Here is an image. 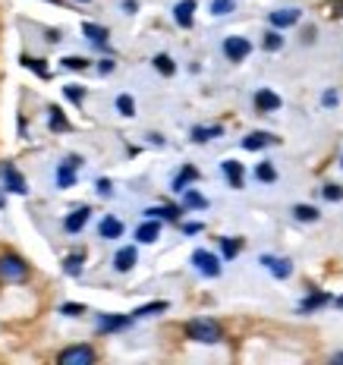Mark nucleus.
I'll use <instances>...</instances> for the list:
<instances>
[{
  "label": "nucleus",
  "mask_w": 343,
  "mask_h": 365,
  "mask_svg": "<svg viewBox=\"0 0 343 365\" xmlns=\"http://www.w3.org/2000/svg\"><path fill=\"white\" fill-rule=\"evenodd\" d=\"M183 334L195 344H220L224 340V328L215 322V318H193V322L183 324Z\"/></svg>",
  "instance_id": "f257e3e1"
},
{
  "label": "nucleus",
  "mask_w": 343,
  "mask_h": 365,
  "mask_svg": "<svg viewBox=\"0 0 343 365\" xmlns=\"http://www.w3.org/2000/svg\"><path fill=\"white\" fill-rule=\"evenodd\" d=\"M0 277H4L6 284H22V280L29 277V264H26V258H19L16 252L0 255Z\"/></svg>",
  "instance_id": "f03ea898"
},
{
  "label": "nucleus",
  "mask_w": 343,
  "mask_h": 365,
  "mask_svg": "<svg viewBox=\"0 0 343 365\" xmlns=\"http://www.w3.org/2000/svg\"><path fill=\"white\" fill-rule=\"evenodd\" d=\"M95 359H98V353L88 344L66 346V349H60V353H57V362L60 365H95Z\"/></svg>",
  "instance_id": "7ed1b4c3"
},
{
  "label": "nucleus",
  "mask_w": 343,
  "mask_h": 365,
  "mask_svg": "<svg viewBox=\"0 0 343 365\" xmlns=\"http://www.w3.org/2000/svg\"><path fill=\"white\" fill-rule=\"evenodd\" d=\"M249 54H252V41L242 35H230L224 38V57L230 60V63H242Z\"/></svg>",
  "instance_id": "20e7f679"
},
{
  "label": "nucleus",
  "mask_w": 343,
  "mask_h": 365,
  "mask_svg": "<svg viewBox=\"0 0 343 365\" xmlns=\"http://www.w3.org/2000/svg\"><path fill=\"white\" fill-rule=\"evenodd\" d=\"M193 264L199 268V274H205V277H220V258L215 252H208V249H195Z\"/></svg>",
  "instance_id": "39448f33"
},
{
  "label": "nucleus",
  "mask_w": 343,
  "mask_h": 365,
  "mask_svg": "<svg viewBox=\"0 0 343 365\" xmlns=\"http://www.w3.org/2000/svg\"><path fill=\"white\" fill-rule=\"evenodd\" d=\"M133 322H135L133 315H98L95 331H98V334H113V331H123V328H129Z\"/></svg>",
  "instance_id": "423d86ee"
},
{
  "label": "nucleus",
  "mask_w": 343,
  "mask_h": 365,
  "mask_svg": "<svg viewBox=\"0 0 343 365\" xmlns=\"http://www.w3.org/2000/svg\"><path fill=\"white\" fill-rule=\"evenodd\" d=\"M79 164H82V158L70 155L63 164L57 167V186H60V189H70L73 182H76V170H79Z\"/></svg>",
  "instance_id": "0eeeda50"
},
{
  "label": "nucleus",
  "mask_w": 343,
  "mask_h": 365,
  "mask_svg": "<svg viewBox=\"0 0 343 365\" xmlns=\"http://www.w3.org/2000/svg\"><path fill=\"white\" fill-rule=\"evenodd\" d=\"M262 264L271 271V277L277 280H287L290 274H293V262L290 258H274V255H262Z\"/></svg>",
  "instance_id": "6e6552de"
},
{
  "label": "nucleus",
  "mask_w": 343,
  "mask_h": 365,
  "mask_svg": "<svg viewBox=\"0 0 343 365\" xmlns=\"http://www.w3.org/2000/svg\"><path fill=\"white\" fill-rule=\"evenodd\" d=\"M135 262H139V252H135V246H123L117 255H113V271L126 274L135 268Z\"/></svg>",
  "instance_id": "1a4fd4ad"
},
{
  "label": "nucleus",
  "mask_w": 343,
  "mask_h": 365,
  "mask_svg": "<svg viewBox=\"0 0 343 365\" xmlns=\"http://www.w3.org/2000/svg\"><path fill=\"white\" fill-rule=\"evenodd\" d=\"M82 35L88 38L95 48H101V51H108V38H111V32L104 26H95V22H82Z\"/></svg>",
  "instance_id": "9d476101"
},
{
  "label": "nucleus",
  "mask_w": 343,
  "mask_h": 365,
  "mask_svg": "<svg viewBox=\"0 0 343 365\" xmlns=\"http://www.w3.org/2000/svg\"><path fill=\"white\" fill-rule=\"evenodd\" d=\"M331 302H334V296H331V293L315 290V293H309L306 299L300 302V315H309V312H318L322 306H331Z\"/></svg>",
  "instance_id": "9b49d317"
},
{
  "label": "nucleus",
  "mask_w": 343,
  "mask_h": 365,
  "mask_svg": "<svg viewBox=\"0 0 343 365\" xmlns=\"http://www.w3.org/2000/svg\"><path fill=\"white\" fill-rule=\"evenodd\" d=\"M255 110H258V113H274V110H280V95H274L271 88L255 91Z\"/></svg>",
  "instance_id": "f8f14e48"
},
{
  "label": "nucleus",
  "mask_w": 343,
  "mask_h": 365,
  "mask_svg": "<svg viewBox=\"0 0 343 365\" xmlns=\"http://www.w3.org/2000/svg\"><path fill=\"white\" fill-rule=\"evenodd\" d=\"M4 182H6V189H10V192H16V195H26L29 192V186H26V180L19 177V170L13 164H4Z\"/></svg>",
  "instance_id": "ddd939ff"
},
{
  "label": "nucleus",
  "mask_w": 343,
  "mask_h": 365,
  "mask_svg": "<svg viewBox=\"0 0 343 365\" xmlns=\"http://www.w3.org/2000/svg\"><path fill=\"white\" fill-rule=\"evenodd\" d=\"M300 16H302V13L296 10V6H287V10H274L268 19H271L274 29H290V26H296V22H300Z\"/></svg>",
  "instance_id": "4468645a"
},
{
  "label": "nucleus",
  "mask_w": 343,
  "mask_h": 365,
  "mask_svg": "<svg viewBox=\"0 0 343 365\" xmlns=\"http://www.w3.org/2000/svg\"><path fill=\"white\" fill-rule=\"evenodd\" d=\"M161 237V220L158 217H145V224L135 227V240L139 242H155Z\"/></svg>",
  "instance_id": "2eb2a0df"
},
{
  "label": "nucleus",
  "mask_w": 343,
  "mask_h": 365,
  "mask_svg": "<svg viewBox=\"0 0 343 365\" xmlns=\"http://www.w3.org/2000/svg\"><path fill=\"white\" fill-rule=\"evenodd\" d=\"M193 13H195V0H180L173 6V22L180 29H193Z\"/></svg>",
  "instance_id": "dca6fc26"
},
{
  "label": "nucleus",
  "mask_w": 343,
  "mask_h": 365,
  "mask_svg": "<svg viewBox=\"0 0 343 365\" xmlns=\"http://www.w3.org/2000/svg\"><path fill=\"white\" fill-rule=\"evenodd\" d=\"M268 145H277V135H271V133H249L246 139H242V148H246V151H262Z\"/></svg>",
  "instance_id": "f3484780"
},
{
  "label": "nucleus",
  "mask_w": 343,
  "mask_h": 365,
  "mask_svg": "<svg viewBox=\"0 0 343 365\" xmlns=\"http://www.w3.org/2000/svg\"><path fill=\"white\" fill-rule=\"evenodd\" d=\"M88 215H91V208H88V205H82V208H76L73 215H66V220H63V230H66V233H79L82 227L88 224Z\"/></svg>",
  "instance_id": "a211bd4d"
},
{
  "label": "nucleus",
  "mask_w": 343,
  "mask_h": 365,
  "mask_svg": "<svg viewBox=\"0 0 343 365\" xmlns=\"http://www.w3.org/2000/svg\"><path fill=\"white\" fill-rule=\"evenodd\" d=\"M220 170H224V177H227V182H230L233 189H242V164L240 161L227 158V161L220 164Z\"/></svg>",
  "instance_id": "6ab92c4d"
},
{
  "label": "nucleus",
  "mask_w": 343,
  "mask_h": 365,
  "mask_svg": "<svg viewBox=\"0 0 343 365\" xmlns=\"http://www.w3.org/2000/svg\"><path fill=\"white\" fill-rule=\"evenodd\" d=\"M195 180H199V170H195L193 164H186L177 177H173V192H186L189 182H195Z\"/></svg>",
  "instance_id": "aec40b11"
},
{
  "label": "nucleus",
  "mask_w": 343,
  "mask_h": 365,
  "mask_svg": "<svg viewBox=\"0 0 343 365\" xmlns=\"http://www.w3.org/2000/svg\"><path fill=\"white\" fill-rule=\"evenodd\" d=\"M186 208H177V205H158V208H148L145 217H158V220H180V215Z\"/></svg>",
  "instance_id": "412c9836"
},
{
  "label": "nucleus",
  "mask_w": 343,
  "mask_h": 365,
  "mask_svg": "<svg viewBox=\"0 0 343 365\" xmlns=\"http://www.w3.org/2000/svg\"><path fill=\"white\" fill-rule=\"evenodd\" d=\"M98 233H101V240H120L123 237V224H120L117 217H104L101 227H98Z\"/></svg>",
  "instance_id": "4be33fe9"
},
{
  "label": "nucleus",
  "mask_w": 343,
  "mask_h": 365,
  "mask_svg": "<svg viewBox=\"0 0 343 365\" xmlns=\"http://www.w3.org/2000/svg\"><path fill=\"white\" fill-rule=\"evenodd\" d=\"M48 129H51V133H70V120H66L63 117V110H60V108H51L48 110Z\"/></svg>",
  "instance_id": "5701e85b"
},
{
  "label": "nucleus",
  "mask_w": 343,
  "mask_h": 365,
  "mask_svg": "<svg viewBox=\"0 0 343 365\" xmlns=\"http://www.w3.org/2000/svg\"><path fill=\"white\" fill-rule=\"evenodd\" d=\"M183 208L186 211H205L208 208V199H205L202 192H195V189H186V192H183Z\"/></svg>",
  "instance_id": "b1692460"
},
{
  "label": "nucleus",
  "mask_w": 343,
  "mask_h": 365,
  "mask_svg": "<svg viewBox=\"0 0 343 365\" xmlns=\"http://www.w3.org/2000/svg\"><path fill=\"white\" fill-rule=\"evenodd\" d=\"M217 135H224V126H193V142H211L217 139Z\"/></svg>",
  "instance_id": "393cba45"
},
{
  "label": "nucleus",
  "mask_w": 343,
  "mask_h": 365,
  "mask_svg": "<svg viewBox=\"0 0 343 365\" xmlns=\"http://www.w3.org/2000/svg\"><path fill=\"white\" fill-rule=\"evenodd\" d=\"M82 262H86V255H66L63 258V274H66V277H79V274H82Z\"/></svg>",
  "instance_id": "a878e982"
},
{
  "label": "nucleus",
  "mask_w": 343,
  "mask_h": 365,
  "mask_svg": "<svg viewBox=\"0 0 343 365\" xmlns=\"http://www.w3.org/2000/svg\"><path fill=\"white\" fill-rule=\"evenodd\" d=\"M151 63H155V70L161 73V76H173V73H177V63L170 60V54H155Z\"/></svg>",
  "instance_id": "bb28decb"
},
{
  "label": "nucleus",
  "mask_w": 343,
  "mask_h": 365,
  "mask_svg": "<svg viewBox=\"0 0 343 365\" xmlns=\"http://www.w3.org/2000/svg\"><path fill=\"white\" fill-rule=\"evenodd\" d=\"M22 66H26V70H32L38 79H48V76H51L48 66H44V60H38V57H29L26 54V57H22Z\"/></svg>",
  "instance_id": "cd10ccee"
},
{
  "label": "nucleus",
  "mask_w": 343,
  "mask_h": 365,
  "mask_svg": "<svg viewBox=\"0 0 343 365\" xmlns=\"http://www.w3.org/2000/svg\"><path fill=\"white\" fill-rule=\"evenodd\" d=\"M293 215H296V220H306V224H315V220L322 217V211L312 208V205H296Z\"/></svg>",
  "instance_id": "c85d7f7f"
},
{
  "label": "nucleus",
  "mask_w": 343,
  "mask_h": 365,
  "mask_svg": "<svg viewBox=\"0 0 343 365\" xmlns=\"http://www.w3.org/2000/svg\"><path fill=\"white\" fill-rule=\"evenodd\" d=\"M255 180H258V182H274V180H277V170H274V164H271V161H262V164H258V167H255Z\"/></svg>",
  "instance_id": "c756f323"
},
{
  "label": "nucleus",
  "mask_w": 343,
  "mask_h": 365,
  "mask_svg": "<svg viewBox=\"0 0 343 365\" xmlns=\"http://www.w3.org/2000/svg\"><path fill=\"white\" fill-rule=\"evenodd\" d=\"M220 252H224V258H236V255L242 252V240L224 237V240H220Z\"/></svg>",
  "instance_id": "7c9ffc66"
},
{
  "label": "nucleus",
  "mask_w": 343,
  "mask_h": 365,
  "mask_svg": "<svg viewBox=\"0 0 343 365\" xmlns=\"http://www.w3.org/2000/svg\"><path fill=\"white\" fill-rule=\"evenodd\" d=\"M262 48H265V51H271V54H274V51H280V48H284V38H280V29H271V32L265 35Z\"/></svg>",
  "instance_id": "2f4dec72"
},
{
  "label": "nucleus",
  "mask_w": 343,
  "mask_h": 365,
  "mask_svg": "<svg viewBox=\"0 0 343 365\" xmlns=\"http://www.w3.org/2000/svg\"><path fill=\"white\" fill-rule=\"evenodd\" d=\"M236 10V0H211V16H227Z\"/></svg>",
  "instance_id": "473e14b6"
},
{
  "label": "nucleus",
  "mask_w": 343,
  "mask_h": 365,
  "mask_svg": "<svg viewBox=\"0 0 343 365\" xmlns=\"http://www.w3.org/2000/svg\"><path fill=\"white\" fill-rule=\"evenodd\" d=\"M155 312H167V302H148V306H142V309H135L133 312V318H148V315H155Z\"/></svg>",
  "instance_id": "72a5a7b5"
},
{
  "label": "nucleus",
  "mask_w": 343,
  "mask_h": 365,
  "mask_svg": "<svg viewBox=\"0 0 343 365\" xmlns=\"http://www.w3.org/2000/svg\"><path fill=\"white\" fill-rule=\"evenodd\" d=\"M117 110H120V117H135V101L129 95H120L117 98Z\"/></svg>",
  "instance_id": "f704fd0d"
},
{
  "label": "nucleus",
  "mask_w": 343,
  "mask_h": 365,
  "mask_svg": "<svg viewBox=\"0 0 343 365\" xmlns=\"http://www.w3.org/2000/svg\"><path fill=\"white\" fill-rule=\"evenodd\" d=\"M63 95H66V101H73V104L86 101V88L82 86H63Z\"/></svg>",
  "instance_id": "c9c22d12"
},
{
  "label": "nucleus",
  "mask_w": 343,
  "mask_h": 365,
  "mask_svg": "<svg viewBox=\"0 0 343 365\" xmlns=\"http://www.w3.org/2000/svg\"><path fill=\"white\" fill-rule=\"evenodd\" d=\"M322 195L327 202H340L343 199V186H337V182H327V186L322 189Z\"/></svg>",
  "instance_id": "e433bc0d"
},
{
  "label": "nucleus",
  "mask_w": 343,
  "mask_h": 365,
  "mask_svg": "<svg viewBox=\"0 0 343 365\" xmlns=\"http://www.w3.org/2000/svg\"><path fill=\"white\" fill-rule=\"evenodd\" d=\"M60 63H63L66 66V70H88V60L86 57H63V60H60Z\"/></svg>",
  "instance_id": "4c0bfd02"
},
{
  "label": "nucleus",
  "mask_w": 343,
  "mask_h": 365,
  "mask_svg": "<svg viewBox=\"0 0 343 365\" xmlns=\"http://www.w3.org/2000/svg\"><path fill=\"white\" fill-rule=\"evenodd\" d=\"M82 312H86V306H82V302H63V306H60V315H70V318L82 315Z\"/></svg>",
  "instance_id": "58836bf2"
},
{
  "label": "nucleus",
  "mask_w": 343,
  "mask_h": 365,
  "mask_svg": "<svg viewBox=\"0 0 343 365\" xmlns=\"http://www.w3.org/2000/svg\"><path fill=\"white\" fill-rule=\"evenodd\" d=\"M337 101H340V98H337V91H334V88H327L324 95H322V104H324V108H334Z\"/></svg>",
  "instance_id": "ea45409f"
},
{
  "label": "nucleus",
  "mask_w": 343,
  "mask_h": 365,
  "mask_svg": "<svg viewBox=\"0 0 343 365\" xmlns=\"http://www.w3.org/2000/svg\"><path fill=\"white\" fill-rule=\"evenodd\" d=\"M98 73H101V76H108V73H113V60H111V57H104V60H101V63H98Z\"/></svg>",
  "instance_id": "a19ab883"
},
{
  "label": "nucleus",
  "mask_w": 343,
  "mask_h": 365,
  "mask_svg": "<svg viewBox=\"0 0 343 365\" xmlns=\"http://www.w3.org/2000/svg\"><path fill=\"white\" fill-rule=\"evenodd\" d=\"M331 16H340L343 19V0H334V4H331Z\"/></svg>",
  "instance_id": "79ce46f5"
},
{
  "label": "nucleus",
  "mask_w": 343,
  "mask_h": 365,
  "mask_svg": "<svg viewBox=\"0 0 343 365\" xmlns=\"http://www.w3.org/2000/svg\"><path fill=\"white\" fill-rule=\"evenodd\" d=\"M183 230H186V233H189V237H195V233H199V230H202V224H195V220H193V224H183Z\"/></svg>",
  "instance_id": "37998d69"
},
{
  "label": "nucleus",
  "mask_w": 343,
  "mask_h": 365,
  "mask_svg": "<svg viewBox=\"0 0 343 365\" xmlns=\"http://www.w3.org/2000/svg\"><path fill=\"white\" fill-rule=\"evenodd\" d=\"M98 192H101V195H111V180H98Z\"/></svg>",
  "instance_id": "c03bdc74"
},
{
  "label": "nucleus",
  "mask_w": 343,
  "mask_h": 365,
  "mask_svg": "<svg viewBox=\"0 0 343 365\" xmlns=\"http://www.w3.org/2000/svg\"><path fill=\"white\" fill-rule=\"evenodd\" d=\"M139 10V4H135V0H123V13H135Z\"/></svg>",
  "instance_id": "a18cd8bd"
},
{
  "label": "nucleus",
  "mask_w": 343,
  "mask_h": 365,
  "mask_svg": "<svg viewBox=\"0 0 343 365\" xmlns=\"http://www.w3.org/2000/svg\"><path fill=\"white\" fill-rule=\"evenodd\" d=\"M331 362H343V353H334V356H331Z\"/></svg>",
  "instance_id": "49530a36"
},
{
  "label": "nucleus",
  "mask_w": 343,
  "mask_h": 365,
  "mask_svg": "<svg viewBox=\"0 0 343 365\" xmlns=\"http://www.w3.org/2000/svg\"><path fill=\"white\" fill-rule=\"evenodd\" d=\"M334 302H337V309H343V296H340V299H334Z\"/></svg>",
  "instance_id": "de8ad7c7"
},
{
  "label": "nucleus",
  "mask_w": 343,
  "mask_h": 365,
  "mask_svg": "<svg viewBox=\"0 0 343 365\" xmlns=\"http://www.w3.org/2000/svg\"><path fill=\"white\" fill-rule=\"evenodd\" d=\"M76 4H88V0H76Z\"/></svg>",
  "instance_id": "09e8293b"
},
{
  "label": "nucleus",
  "mask_w": 343,
  "mask_h": 365,
  "mask_svg": "<svg viewBox=\"0 0 343 365\" xmlns=\"http://www.w3.org/2000/svg\"><path fill=\"white\" fill-rule=\"evenodd\" d=\"M48 4H60V0H48Z\"/></svg>",
  "instance_id": "8fccbe9b"
},
{
  "label": "nucleus",
  "mask_w": 343,
  "mask_h": 365,
  "mask_svg": "<svg viewBox=\"0 0 343 365\" xmlns=\"http://www.w3.org/2000/svg\"><path fill=\"white\" fill-rule=\"evenodd\" d=\"M340 167H343V161H340Z\"/></svg>",
  "instance_id": "3c124183"
}]
</instances>
